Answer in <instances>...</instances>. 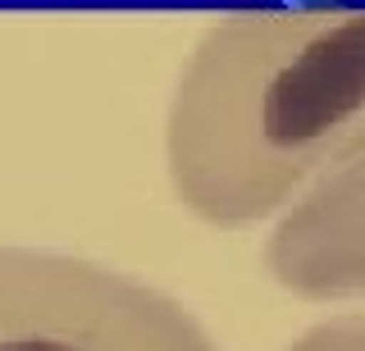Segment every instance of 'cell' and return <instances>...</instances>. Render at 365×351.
<instances>
[{
    "mask_svg": "<svg viewBox=\"0 0 365 351\" xmlns=\"http://www.w3.org/2000/svg\"><path fill=\"white\" fill-rule=\"evenodd\" d=\"M365 132V9H237L197 37L169 96L165 174L220 233L279 219Z\"/></svg>",
    "mask_w": 365,
    "mask_h": 351,
    "instance_id": "obj_1",
    "label": "cell"
},
{
    "mask_svg": "<svg viewBox=\"0 0 365 351\" xmlns=\"http://www.w3.org/2000/svg\"><path fill=\"white\" fill-rule=\"evenodd\" d=\"M0 351H220L165 288L91 256L0 242Z\"/></svg>",
    "mask_w": 365,
    "mask_h": 351,
    "instance_id": "obj_2",
    "label": "cell"
},
{
    "mask_svg": "<svg viewBox=\"0 0 365 351\" xmlns=\"http://www.w3.org/2000/svg\"><path fill=\"white\" fill-rule=\"evenodd\" d=\"M265 274L302 301H365V132L279 214L265 242Z\"/></svg>",
    "mask_w": 365,
    "mask_h": 351,
    "instance_id": "obj_3",
    "label": "cell"
},
{
    "mask_svg": "<svg viewBox=\"0 0 365 351\" xmlns=\"http://www.w3.org/2000/svg\"><path fill=\"white\" fill-rule=\"evenodd\" d=\"M283 351H365V315H329L302 328Z\"/></svg>",
    "mask_w": 365,
    "mask_h": 351,
    "instance_id": "obj_4",
    "label": "cell"
}]
</instances>
